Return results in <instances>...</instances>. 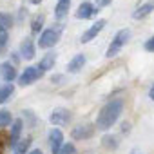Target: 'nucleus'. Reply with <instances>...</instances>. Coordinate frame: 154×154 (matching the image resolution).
<instances>
[{
  "label": "nucleus",
  "instance_id": "obj_13",
  "mask_svg": "<svg viewBox=\"0 0 154 154\" xmlns=\"http://www.w3.org/2000/svg\"><path fill=\"white\" fill-rule=\"evenodd\" d=\"M20 54H22L24 58H27V60L35 58V44H33L31 38H26V40L20 44Z\"/></svg>",
  "mask_w": 154,
  "mask_h": 154
},
{
  "label": "nucleus",
  "instance_id": "obj_27",
  "mask_svg": "<svg viewBox=\"0 0 154 154\" xmlns=\"http://www.w3.org/2000/svg\"><path fill=\"white\" fill-rule=\"evenodd\" d=\"M29 154H44V152H42V150H40V149H35V150H31V152H29Z\"/></svg>",
  "mask_w": 154,
  "mask_h": 154
},
{
  "label": "nucleus",
  "instance_id": "obj_2",
  "mask_svg": "<svg viewBox=\"0 0 154 154\" xmlns=\"http://www.w3.org/2000/svg\"><path fill=\"white\" fill-rule=\"evenodd\" d=\"M131 38V31L129 29H122V31H118L116 33V36L112 38V42H111V45L107 47V53H105V56L107 58H112V56H116L120 51H122V47L127 44V40Z\"/></svg>",
  "mask_w": 154,
  "mask_h": 154
},
{
  "label": "nucleus",
  "instance_id": "obj_29",
  "mask_svg": "<svg viewBox=\"0 0 154 154\" xmlns=\"http://www.w3.org/2000/svg\"><path fill=\"white\" fill-rule=\"evenodd\" d=\"M0 49H2V45H0Z\"/></svg>",
  "mask_w": 154,
  "mask_h": 154
},
{
  "label": "nucleus",
  "instance_id": "obj_23",
  "mask_svg": "<svg viewBox=\"0 0 154 154\" xmlns=\"http://www.w3.org/2000/svg\"><path fill=\"white\" fill-rule=\"evenodd\" d=\"M145 51H149V53H154V36H150V38L145 42Z\"/></svg>",
  "mask_w": 154,
  "mask_h": 154
},
{
  "label": "nucleus",
  "instance_id": "obj_6",
  "mask_svg": "<svg viewBox=\"0 0 154 154\" xmlns=\"http://www.w3.org/2000/svg\"><path fill=\"white\" fill-rule=\"evenodd\" d=\"M105 24H107V22H105L103 18H100L98 22H94V24H93V26H91V27H89V29H87V31H85L84 35H82V40H80V42L87 44V42L94 40V38L98 36V33H100V31H102V29L105 27Z\"/></svg>",
  "mask_w": 154,
  "mask_h": 154
},
{
  "label": "nucleus",
  "instance_id": "obj_12",
  "mask_svg": "<svg viewBox=\"0 0 154 154\" xmlns=\"http://www.w3.org/2000/svg\"><path fill=\"white\" fill-rule=\"evenodd\" d=\"M84 65H85V56L84 54H74L67 63V71L69 72H78L80 69H84Z\"/></svg>",
  "mask_w": 154,
  "mask_h": 154
},
{
  "label": "nucleus",
  "instance_id": "obj_28",
  "mask_svg": "<svg viewBox=\"0 0 154 154\" xmlns=\"http://www.w3.org/2000/svg\"><path fill=\"white\" fill-rule=\"evenodd\" d=\"M31 2H33V4H38V2H42V0H31Z\"/></svg>",
  "mask_w": 154,
  "mask_h": 154
},
{
  "label": "nucleus",
  "instance_id": "obj_1",
  "mask_svg": "<svg viewBox=\"0 0 154 154\" xmlns=\"http://www.w3.org/2000/svg\"><path fill=\"white\" fill-rule=\"evenodd\" d=\"M122 112H123V100H122V98H114V100L107 102V103L100 109V112H98V116H96V127H98L100 131L111 129V127L118 122V118H120Z\"/></svg>",
  "mask_w": 154,
  "mask_h": 154
},
{
  "label": "nucleus",
  "instance_id": "obj_16",
  "mask_svg": "<svg viewBox=\"0 0 154 154\" xmlns=\"http://www.w3.org/2000/svg\"><path fill=\"white\" fill-rule=\"evenodd\" d=\"M22 127H24L22 120H15V122H13V127H11V136H9V141H11V145H13V147L18 143V138H20V132H22Z\"/></svg>",
  "mask_w": 154,
  "mask_h": 154
},
{
  "label": "nucleus",
  "instance_id": "obj_15",
  "mask_svg": "<svg viewBox=\"0 0 154 154\" xmlns=\"http://www.w3.org/2000/svg\"><path fill=\"white\" fill-rule=\"evenodd\" d=\"M54 62H56V54H54V53H47V54L40 60L38 69H40L42 72H44V71H49V69L54 67Z\"/></svg>",
  "mask_w": 154,
  "mask_h": 154
},
{
  "label": "nucleus",
  "instance_id": "obj_24",
  "mask_svg": "<svg viewBox=\"0 0 154 154\" xmlns=\"http://www.w3.org/2000/svg\"><path fill=\"white\" fill-rule=\"evenodd\" d=\"M6 42H8V31L0 27V45L4 47V45H6Z\"/></svg>",
  "mask_w": 154,
  "mask_h": 154
},
{
  "label": "nucleus",
  "instance_id": "obj_25",
  "mask_svg": "<svg viewBox=\"0 0 154 154\" xmlns=\"http://www.w3.org/2000/svg\"><path fill=\"white\" fill-rule=\"evenodd\" d=\"M112 2V0H96V8H105Z\"/></svg>",
  "mask_w": 154,
  "mask_h": 154
},
{
  "label": "nucleus",
  "instance_id": "obj_18",
  "mask_svg": "<svg viewBox=\"0 0 154 154\" xmlns=\"http://www.w3.org/2000/svg\"><path fill=\"white\" fill-rule=\"evenodd\" d=\"M29 145H31V138H26V140L18 141L15 145V154H26L27 149H29Z\"/></svg>",
  "mask_w": 154,
  "mask_h": 154
},
{
  "label": "nucleus",
  "instance_id": "obj_4",
  "mask_svg": "<svg viewBox=\"0 0 154 154\" xmlns=\"http://www.w3.org/2000/svg\"><path fill=\"white\" fill-rule=\"evenodd\" d=\"M42 74H44V72H42L38 67H33V65H31V67H26L24 72L18 76V84H20V85H29V84L36 82Z\"/></svg>",
  "mask_w": 154,
  "mask_h": 154
},
{
  "label": "nucleus",
  "instance_id": "obj_10",
  "mask_svg": "<svg viewBox=\"0 0 154 154\" xmlns=\"http://www.w3.org/2000/svg\"><path fill=\"white\" fill-rule=\"evenodd\" d=\"M152 11H154V0H149V2L141 4V6H140V8L132 13V18H134V20H141V18L149 17Z\"/></svg>",
  "mask_w": 154,
  "mask_h": 154
},
{
  "label": "nucleus",
  "instance_id": "obj_3",
  "mask_svg": "<svg viewBox=\"0 0 154 154\" xmlns=\"http://www.w3.org/2000/svg\"><path fill=\"white\" fill-rule=\"evenodd\" d=\"M60 31H62V27H53V29H45L42 35H40V40H38V45L42 47V49H49V47H53L56 42H58V38H60Z\"/></svg>",
  "mask_w": 154,
  "mask_h": 154
},
{
  "label": "nucleus",
  "instance_id": "obj_11",
  "mask_svg": "<svg viewBox=\"0 0 154 154\" xmlns=\"http://www.w3.org/2000/svg\"><path fill=\"white\" fill-rule=\"evenodd\" d=\"M0 76H2L8 84H11L17 78V69H15V65H11L9 62H4L2 65H0Z\"/></svg>",
  "mask_w": 154,
  "mask_h": 154
},
{
  "label": "nucleus",
  "instance_id": "obj_5",
  "mask_svg": "<svg viewBox=\"0 0 154 154\" xmlns=\"http://www.w3.org/2000/svg\"><path fill=\"white\" fill-rule=\"evenodd\" d=\"M49 120H51L53 125H56V127H63V125H67V123L71 122V112H69L67 109H54Z\"/></svg>",
  "mask_w": 154,
  "mask_h": 154
},
{
  "label": "nucleus",
  "instance_id": "obj_20",
  "mask_svg": "<svg viewBox=\"0 0 154 154\" xmlns=\"http://www.w3.org/2000/svg\"><path fill=\"white\" fill-rule=\"evenodd\" d=\"M42 22H44V17H42V15L35 17V20L31 22V31H33V33H38L40 27H42Z\"/></svg>",
  "mask_w": 154,
  "mask_h": 154
},
{
  "label": "nucleus",
  "instance_id": "obj_9",
  "mask_svg": "<svg viewBox=\"0 0 154 154\" xmlns=\"http://www.w3.org/2000/svg\"><path fill=\"white\" fill-rule=\"evenodd\" d=\"M96 11H98V8L93 6L91 2H82V4L78 6V11H76V18H84V20H87V18L94 17Z\"/></svg>",
  "mask_w": 154,
  "mask_h": 154
},
{
  "label": "nucleus",
  "instance_id": "obj_14",
  "mask_svg": "<svg viewBox=\"0 0 154 154\" xmlns=\"http://www.w3.org/2000/svg\"><path fill=\"white\" fill-rule=\"evenodd\" d=\"M69 8H71V0H58V4L54 8V17L58 20H62L69 13Z\"/></svg>",
  "mask_w": 154,
  "mask_h": 154
},
{
  "label": "nucleus",
  "instance_id": "obj_19",
  "mask_svg": "<svg viewBox=\"0 0 154 154\" xmlns=\"http://www.w3.org/2000/svg\"><path fill=\"white\" fill-rule=\"evenodd\" d=\"M11 123V114L9 111H0V129L2 127H8Z\"/></svg>",
  "mask_w": 154,
  "mask_h": 154
},
{
  "label": "nucleus",
  "instance_id": "obj_8",
  "mask_svg": "<svg viewBox=\"0 0 154 154\" xmlns=\"http://www.w3.org/2000/svg\"><path fill=\"white\" fill-rule=\"evenodd\" d=\"M94 134V127L93 125H76L72 131H71V136L74 140H87Z\"/></svg>",
  "mask_w": 154,
  "mask_h": 154
},
{
  "label": "nucleus",
  "instance_id": "obj_21",
  "mask_svg": "<svg viewBox=\"0 0 154 154\" xmlns=\"http://www.w3.org/2000/svg\"><path fill=\"white\" fill-rule=\"evenodd\" d=\"M11 26V17L6 15V13H0V27L2 29H8Z\"/></svg>",
  "mask_w": 154,
  "mask_h": 154
},
{
  "label": "nucleus",
  "instance_id": "obj_22",
  "mask_svg": "<svg viewBox=\"0 0 154 154\" xmlns=\"http://www.w3.org/2000/svg\"><path fill=\"white\" fill-rule=\"evenodd\" d=\"M60 154H76V147L72 143H65L60 150Z\"/></svg>",
  "mask_w": 154,
  "mask_h": 154
},
{
  "label": "nucleus",
  "instance_id": "obj_7",
  "mask_svg": "<svg viewBox=\"0 0 154 154\" xmlns=\"http://www.w3.org/2000/svg\"><path fill=\"white\" fill-rule=\"evenodd\" d=\"M49 143H51V152L60 154V150L63 147V134H62L60 129H53L49 132Z\"/></svg>",
  "mask_w": 154,
  "mask_h": 154
},
{
  "label": "nucleus",
  "instance_id": "obj_17",
  "mask_svg": "<svg viewBox=\"0 0 154 154\" xmlns=\"http://www.w3.org/2000/svg\"><path fill=\"white\" fill-rule=\"evenodd\" d=\"M13 91H15L13 84H6L4 87H0V103H6V102H8V100L11 98Z\"/></svg>",
  "mask_w": 154,
  "mask_h": 154
},
{
  "label": "nucleus",
  "instance_id": "obj_26",
  "mask_svg": "<svg viewBox=\"0 0 154 154\" xmlns=\"http://www.w3.org/2000/svg\"><path fill=\"white\" fill-rule=\"evenodd\" d=\"M149 98L154 102V84H152V87H150V91H149Z\"/></svg>",
  "mask_w": 154,
  "mask_h": 154
}]
</instances>
